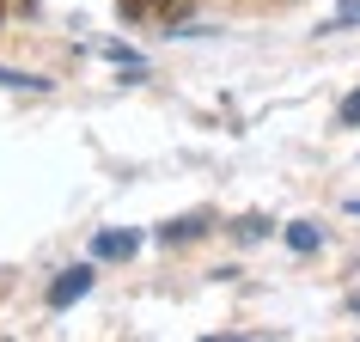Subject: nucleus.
<instances>
[{
  "mask_svg": "<svg viewBox=\"0 0 360 342\" xmlns=\"http://www.w3.org/2000/svg\"><path fill=\"white\" fill-rule=\"evenodd\" d=\"M86 287H92V269H86V263H74V269H61V281L49 287V305H56V312H61V305H74L79 293H86Z\"/></svg>",
  "mask_w": 360,
  "mask_h": 342,
  "instance_id": "nucleus-1",
  "label": "nucleus"
},
{
  "mask_svg": "<svg viewBox=\"0 0 360 342\" xmlns=\"http://www.w3.org/2000/svg\"><path fill=\"white\" fill-rule=\"evenodd\" d=\"M116 6H122L129 19H141V13H147V0H116Z\"/></svg>",
  "mask_w": 360,
  "mask_h": 342,
  "instance_id": "nucleus-9",
  "label": "nucleus"
},
{
  "mask_svg": "<svg viewBox=\"0 0 360 342\" xmlns=\"http://www.w3.org/2000/svg\"><path fill=\"white\" fill-rule=\"evenodd\" d=\"M269 232V220H257V214H250V220H238V239H263Z\"/></svg>",
  "mask_w": 360,
  "mask_h": 342,
  "instance_id": "nucleus-7",
  "label": "nucleus"
},
{
  "mask_svg": "<svg viewBox=\"0 0 360 342\" xmlns=\"http://www.w3.org/2000/svg\"><path fill=\"white\" fill-rule=\"evenodd\" d=\"M354 214H360V202H354Z\"/></svg>",
  "mask_w": 360,
  "mask_h": 342,
  "instance_id": "nucleus-12",
  "label": "nucleus"
},
{
  "mask_svg": "<svg viewBox=\"0 0 360 342\" xmlns=\"http://www.w3.org/2000/svg\"><path fill=\"white\" fill-rule=\"evenodd\" d=\"M348 312H360V293H354V300H348Z\"/></svg>",
  "mask_w": 360,
  "mask_h": 342,
  "instance_id": "nucleus-10",
  "label": "nucleus"
},
{
  "mask_svg": "<svg viewBox=\"0 0 360 342\" xmlns=\"http://www.w3.org/2000/svg\"><path fill=\"white\" fill-rule=\"evenodd\" d=\"M287 245H293V251H318V245H323V232L311 227V220H300V227H287Z\"/></svg>",
  "mask_w": 360,
  "mask_h": 342,
  "instance_id": "nucleus-4",
  "label": "nucleus"
},
{
  "mask_svg": "<svg viewBox=\"0 0 360 342\" xmlns=\"http://www.w3.org/2000/svg\"><path fill=\"white\" fill-rule=\"evenodd\" d=\"M0 86H31V92H43L49 80H31V74H13V68H0Z\"/></svg>",
  "mask_w": 360,
  "mask_h": 342,
  "instance_id": "nucleus-5",
  "label": "nucleus"
},
{
  "mask_svg": "<svg viewBox=\"0 0 360 342\" xmlns=\"http://www.w3.org/2000/svg\"><path fill=\"white\" fill-rule=\"evenodd\" d=\"M214 227V214H177V220H165V227H159V239H165V245H184V239H202V232Z\"/></svg>",
  "mask_w": 360,
  "mask_h": 342,
  "instance_id": "nucleus-2",
  "label": "nucleus"
},
{
  "mask_svg": "<svg viewBox=\"0 0 360 342\" xmlns=\"http://www.w3.org/2000/svg\"><path fill=\"white\" fill-rule=\"evenodd\" d=\"M336 25H360V0H342V6H336Z\"/></svg>",
  "mask_w": 360,
  "mask_h": 342,
  "instance_id": "nucleus-8",
  "label": "nucleus"
},
{
  "mask_svg": "<svg viewBox=\"0 0 360 342\" xmlns=\"http://www.w3.org/2000/svg\"><path fill=\"white\" fill-rule=\"evenodd\" d=\"M165 13H171V0H165Z\"/></svg>",
  "mask_w": 360,
  "mask_h": 342,
  "instance_id": "nucleus-11",
  "label": "nucleus"
},
{
  "mask_svg": "<svg viewBox=\"0 0 360 342\" xmlns=\"http://www.w3.org/2000/svg\"><path fill=\"white\" fill-rule=\"evenodd\" d=\"M342 122H348V129H360V92L342 98Z\"/></svg>",
  "mask_w": 360,
  "mask_h": 342,
  "instance_id": "nucleus-6",
  "label": "nucleus"
},
{
  "mask_svg": "<svg viewBox=\"0 0 360 342\" xmlns=\"http://www.w3.org/2000/svg\"><path fill=\"white\" fill-rule=\"evenodd\" d=\"M134 245H141L134 232H98V239H92L98 257H134Z\"/></svg>",
  "mask_w": 360,
  "mask_h": 342,
  "instance_id": "nucleus-3",
  "label": "nucleus"
}]
</instances>
